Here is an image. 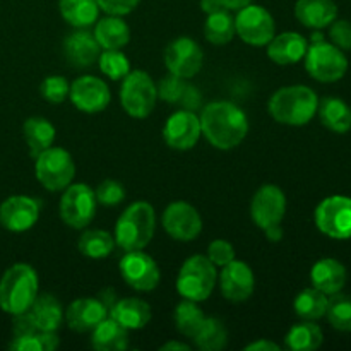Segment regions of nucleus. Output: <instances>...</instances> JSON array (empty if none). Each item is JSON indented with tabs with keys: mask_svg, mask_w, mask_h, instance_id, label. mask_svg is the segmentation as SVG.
<instances>
[{
	"mask_svg": "<svg viewBox=\"0 0 351 351\" xmlns=\"http://www.w3.org/2000/svg\"><path fill=\"white\" fill-rule=\"evenodd\" d=\"M202 136L213 147L230 151L240 146L249 134V119L239 105L232 101H213L199 115Z\"/></svg>",
	"mask_w": 351,
	"mask_h": 351,
	"instance_id": "1",
	"label": "nucleus"
},
{
	"mask_svg": "<svg viewBox=\"0 0 351 351\" xmlns=\"http://www.w3.org/2000/svg\"><path fill=\"white\" fill-rule=\"evenodd\" d=\"M319 98L314 89L304 84L280 88L267 103L269 115L278 123L302 127L311 122L317 113Z\"/></svg>",
	"mask_w": 351,
	"mask_h": 351,
	"instance_id": "2",
	"label": "nucleus"
},
{
	"mask_svg": "<svg viewBox=\"0 0 351 351\" xmlns=\"http://www.w3.org/2000/svg\"><path fill=\"white\" fill-rule=\"evenodd\" d=\"M156 230V213L146 201H137L130 204L120 215L115 225V245L123 252L129 250H144L154 237Z\"/></svg>",
	"mask_w": 351,
	"mask_h": 351,
	"instance_id": "3",
	"label": "nucleus"
},
{
	"mask_svg": "<svg viewBox=\"0 0 351 351\" xmlns=\"http://www.w3.org/2000/svg\"><path fill=\"white\" fill-rule=\"evenodd\" d=\"M38 274L33 266L17 263L0 278V308L9 315L27 312L38 297Z\"/></svg>",
	"mask_w": 351,
	"mask_h": 351,
	"instance_id": "4",
	"label": "nucleus"
},
{
	"mask_svg": "<svg viewBox=\"0 0 351 351\" xmlns=\"http://www.w3.org/2000/svg\"><path fill=\"white\" fill-rule=\"evenodd\" d=\"M218 273L216 266L206 256L195 254L182 264L177 276V291L182 298L192 302L208 300L215 291Z\"/></svg>",
	"mask_w": 351,
	"mask_h": 351,
	"instance_id": "5",
	"label": "nucleus"
},
{
	"mask_svg": "<svg viewBox=\"0 0 351 351\" xmlns=\"http://www.w3.org/2000/svg\"><path fill=\"white\" fill-rule=\"evenodd\" d=\"M304 58L308 75L319 82H338L348 72V58L345 51L331 41H311Z\"/></svg>",
	"mask_w": 351,
	"mask_h": 351,
	"instance_id": "6",
	"label": "nucleus"
},
{
	"mask_svg": "<svg viewBox=\"0 0 351 351\" xmlns=\"http://www.w3.org/2000/svg\"><path fill=\"white\" fill-rule=\"evenodd\" d=\"M158 88L153 77L144 71H130L122 79L120 103L132 119H146L156 106Z\"/></svg>",
	"mask_w": 351,
	"mask_h": 351,
	"instance_id": "7",
	"label": "nucleus"
},
{
	"mask_svg": "<svg viewBox=\"0 0 351 351\" xmlns=\"http://www.w3.org/2000/svg\"><path fill=\"white\" fill-rule=\"evenodd\" d=\"M34 175L47 191L60 192L74 180L75 163L69 151L51 146L34 158Z\"/></svg>",
	"mask_w": 351,
	"mask_h": 351,
	"instance_id": "8",
	"label": "nucleus"
},
{
	"mask_svg": "<svg viewBox=\"0 0 351 351\" xmlns=\"http://www.w3.org/2000/svg\"><path fill=\"white\" fill-rule=\"evenodd\" d=\"M314 221L319 232L329 239H351V197L336 194L322 199L315 208Z\"/></svg>",
	"mask_w": 351,
	"mask_h": 351,
	"instance_id": "9",
	"label": "nucleus"
},
{
	"mask_svg": "<svg viewBox=\"0 0 351 351\" xmlns=\"http://www.w3.org/2000/svg\"><path fill=\"white\" fill-rule=\"evenodd\" d=\"M96 195L89 185L86 184H71L64 189L62 194L60 213L62 221L74 230H82L91 225L96 215Z\"/></svg>",
	"mask_w": 351,
	"mask_h": 351,
	"instance_id": "10",
	"label": "nucleus"
},
{
	"mask_svg": "<svg viewBox=\"0 0 351 351\" xmlns=\"http://www.w3.org/2000/svg\"><path fill=\"white\" fill-rule=\"evenodd\" d=\"M235 31L237 36L247 45L266 47L276 34V24L266 7L249 3L237 12Z\"/></svg>",
	"mask_w": 351,
	"mask_h": 351,
	"instance_id": "11",
	"label": "nucleus"
},
{
	"mask_svg": "<svg viewBox=\"0 0 351 351\" xmlns=\"http://www.w3.org/2000/svg\"><path fill=\"white\" fill-rule=\"evenodd\" d=\"M120 274L136 291H151L160 285L161 273L156 261L143 250H129L120 259Z\"/></svg>",
	"mask_w": 351,
	"mask_h": 351,
	"instance_id": "12",
	"label": "nucleus"
},
{
	"mask_svg": "<svg viewBox=\"0 0 351 351\" xmlns=\"http://www.w3.org/2000/svg\"><path fill=\"white\" fill-rule=\"evenodd\" d=\"M202 60H204V53L197 41L187 36L173 40L165 50V65H167L168 72L184 81L201 72Z\"/></svg>",
	"mask_w": 351,
	"mask_h": 351,
	"instance_id": "13",
	"label": "nucleus"
},
{
	"mask_svg": "<svg viewBox=\"0 0 351 351\" xmlns=\"http://www.w3.org/2000/svg\"><path fill=\"white\" fill-rule=\"evenodd\" d=\"M285 215H287V195L278 185L266 184L254 194L250 202V218L261 230L281 225Z\"/></svg>",
	"mask_w": 351,
	"mask_h": 351,
	"instance_id": "14",
	"label": "nucleus"
},
{
	"mask_svg": "<svg viewBox=\"0 0 351 351\" xmlns=\"http://www.w3.org/2000/svg\"><path fill=\"white\" fill-rule=\"evenodd\" d=\"M163 228L178 242L195 240L202 232V218L197 209L185 201H175L163 213Z\"/></svg>",
	"mask_w": 351,
	"mask_h": 351,
	"instance_id": "15",
	"label": "nucleus"
},
{
	"mask_svg": "<svg viewBox=\"0 0 351 351\" xmlns=\"http://www.w3.org/2000/svg\"><path fill=\"white\" fill-rule=\"evenodd\" d=\"M202 136L201 120L192 110H178L171 113L163 127V139L171 149L189 151Z\"/></svg>",
	"mask_w": 351,
	"mask_h": 351,
	"instance_id": "16",
	"label": "nucleus"
},
{
	"mask_svg": "<svg viewBox=\"0 0 351 351\" xmlns=\"http://www.w3.org/2000/svg\"><path fill=\"white\" fill-rule=\"evenodd\" d=\"M72 105L84 113H99L110 105V88L96 75H82L71 84L69 91Z\"/></svg>",
	"mask_w": 351,
	"mask_h": 351,
	"instance_id": "17",
	"label": "nucleus"
},
{
	"mask_svg": "<svg viewBox=\"0 0 351 351\" xmlns=\"http://www.w3.org/2000/svg\"><path fill=\"white\" fill-rule=\"evenodd\" d=\"M40 218V204L29 195H10L0 204V225L12 233L33 228Z\"/></svg>",
	"mask_w": 351,
	"mask_h": 351,
	"instance_id": "18",
	"label": "nucleus"
},
{
	"mask_svg": "<svg viewBox=\"0 0 351 351\" xmlns=\"http://www.w3.org/2000/svg\"><path fill=\"white\" fill-rule=\"evenodd\" d=\"M219 288L226 300L230 302H245L252 297L256 290V276L250 266L242 261L233 259L226 266L221 267L218 276Z\"/></svg>",
	"mask_w": 351,
	"mask_h": 351,
	"instance_id": "19",
	"label": "nucleus"
},
{
	"mask_svg": "<svg viewBox=\"0 0 351 351\" xmlns=\"http://www.w3.org/2000/svg\"><path fill=\"white\" fill-rule=\"evenodd\" d=\"M110 308L105 302L98 298H77L64 312L65 322L75 332L93 331L105 317H108Z\"/></svg>",
	"mask_w": 351,
	"mask_h": 351,
	"instance_id": "20",
	"label": "nucleus"
},
{
	"mask_svg": "<svg viewBox=\"0 0 351 351\" xmlns=\"http://www.w3.org/2000/svg\"><path fill=\"white\" fill-rule=\"evenodd\" d=\"M101 47L96 41L95 34L77 27V31L69 34L64 41V57L69 64L75 69L91 67L95 62H98Z\"/></svg>",
	"mask_w": 351,
	"mask_h": 351,
	"instance_id": "21",
	"label": "nucleus"
},
{
	"mask_svg": "<svg viewBox=\"0 0 351 351\" xmlns=\"http://www.w3.org/2000/svg\"><path fill=\"white\" fill-rule=\"evenodd\" d=\"M267 57L278 65H293L305 57L308 41L305 36L295 31L274 34L273 40L266 45Z\"/></svg>",
	"mask_w": 351,
	"mask_h": 351,
	"instance_id": "22",
	"label": "nucleus"
},
{
	"mask_svg": "<svg viewBox=\"0 0 351 351\" xmlns=\"http://www.w3.org/2000/svg\"><path fill=\"white\" fill-rule=\"evenodd\" d=\"M346 267L332 257H324L319 259L311 269L312 287L317 288L319 291L329 295H335L341 291L346 285Z\"/></svg>",
	"mask_w": 351,
	"mask_h": 351,
	"instance_id": "23",
	"label": "nucleus"
},
{
	"mask_svg": "<svg viewBox=\"0 0 351 351\" xmlns=\"http://www.w3.org/2000/svg\"><path fill=\"white\" fill-rule=\"evenodd\" d=\"M295 17L311 29H324L338 19V5L335 0H297Z\"/></svg>",
	"mask_w": 351,
	"mask_h": 351,
	"instance_id": "24",
	"label": "nucleus"
},
{
	"mask_svg": "<svg viewBox=\"0 0 351 351\" xmlns=\"http://www.w3.org/2000/svg\"><path fill=\"white\" fill-rule=\"evenodd\" d=\"M91 332V345L98 351H123L129 346V329L110 314Z\"/></svg>",
	"mask_w": 351,
	"mask_h": 351,
	"instance_id": "25",
	"label": "nucleus"
},
{
	"mask_svg": "<svg viewBox=\"0 0 351 351\" xmlns=\"http://www.w3.org/2000/svg\"><path fill=\"white\" fill-rule=\"evenodd\" d=\"M110 315L129 331H137L151 321V307L141 298H122L110 308Z\"/></svg>",
	"mask_w": 351,
	"mask_h": 351,
	"instance_id": "26",
	"label": "nucleus"
},
{
	"mask_svg": "<svg viewBox=\"0 0 351 351\" xmlns=\"http://www.w3.org/2000/svg\"><path fill=\"white\" fill-rule=\"evenodd\" d=\"M93 34L101 50H120L130 41L129 24L120 16H106L96 21Z\"/></svg>",
	"mask_w": 351,
	"mask_h": 351,
	"instance_id": "27",
	"label": "nucleus"
},
{
	"mask_svg": "<svg viewBox=\"0 0 351 351\" xmlns=\"http://www.w3.org/2000/svg\"><path fill=\"white\" fill-rule=\"evenodd\" d=\"M319 119L322 125L335 134H346L351 129V108L341 98L319 99L317 106Z\"/></svg>",
	"mask_w": 351,
	"mask_h": 351,
	"instance_id": "28",
	"label": "nucleus"
},
{
	"mask_svg": "<svg viewBox=\"0 0 351 351\" xmlns=\"http://www.w3.org/2000/svg\"><path fill=\"white\" fill-rule=\"evenodd\" d=\"M23 136L29 147L31 158H36L45 149L53 146L55 143V127L43 117H29L23 125Z\"/></svg>",
	"mask_w": 351,
	"mask_h": 351,
	"instance_id": "29",
	"label": "nucleus"
},
{
	"mask_svg": "<svg viewBox=\"0 0 351 351\" xmlns=\"http://www.w3.org/2000/svg\"><path fill=\"white\" fill-rule=\"evenodd\" d=\"M38 331H55L64 322V308L53 295H38L29 308Z\"/></svg>",
	"mask_w": 351,
	"mask_h": 351,
	"instance_id": "30",
	"label": "nucleus"
},
{
	"mask_svg": "<svg viewBox=\"0 0 351 351\" xmlns=\"http://www.w3.org/2000/svg\"><path fill=\"white\" fill-rule=\"evenodd\" d=\"M60 16L74 27H88L98 21L99 7L96 0H58Z\"/></svg>",
	"mask_w": 351,
	"mask_h": 351,
	"instance_id": "31",
	"label": "nucleus"
},
{
	"mask_svg": "<svg viewBox=\"0 0 351 351\" xmlns=\"http://www.w3.org/2000/svg\"><path fill=\"white\" fill-rule=\"evenodd\" d=\"M322 341H324L322 329L314 324V321H304L291 326L285 338V343L291 351H314L321 348Z\"/></svg>",
	"mask_w": 351,
	"mask_h": 351,
	"instance_id": "32",
	"label": "nucleus"
},
{
	"mask_svg": "<svg viewBox=\"0 0 351 351\" xmlns=\"http://www.w3.org/2000/svg\"><path fill=\"white\" fill-rule=\"evenodd\" d=\"M328 298V295L319 291L317 288H305L293 300L295 314L304 321H319L326 315Z\"/></svg>",
	"mask_w": 351,
	"mask_h": 351,
	"instance_id": "33",
	"label": "nucleus"
},
{
	"mask_svg": "<svg viewBox=\"0 0 351 351\" xmlns=\"http://www.w3.org/2000/svg\"><path fill=\"white\" fill-rule=\"evenodd\" d=\"M235 17L228 9L209 14L204 24V36L213 45H226L235 38Z\"/></svg>",
	"mask_w": 351,
	"mask_h": 351,
	"instance_id": "34",
	"label": "nucleus"
},
{
	"mask_svg": "<svg viewBox=\"0 0 351 351\" xmlns=\"http://www.w3.org/2000/svg\"><path fill=\"white\" fill-rule=\"evenodd\" d=\"M77 249L88 259H105L115 249V239L105 230H86L79 237Z\"/></svg>",
	"mask_w": 351,
	"mask_h": 351,
	"instance_id": "35",
	"label": "nucleus"
},
{
	"mask_svg": "<svg viewBox=\"0 0 351 351\" xmlns=\"http://www.w3.org/2000/svg\"><path fill=\"white\" fill-rule=\"evenodd\" d=\"M192 339L202 351H221L228 343V331L219 319L206 317Z\"/></svg>",
	"mask_w": 351,
	"mask_h": 351,
	"instance_id": "36",
	"label": "nucleus"
},
{
	"mask_svg": "<svg viewBox=\"0 0 351 351\" xmlns=\"http://www.w3.org/2000/svg\"><path fill=\"white\" fill-rule=\"evenodd\" d=\"M329 324L341 332H351V297L350 295L338 293L329 295L326 315Z\"/></svg>",
	"mask_w": 351,
	"mask_h": 351,
	"instance_id": "37",
	"label": "nucleus"
},
{
	"mask_svg": "<svg viewBox=\"0 0 351 351\" xmlns=\"http://www.w3.org/2000/svg\"><path fill=\"white\" fill-rule=\"evenodd\" d=\"M175 326H177L178 331L182 332L187 338H194V335L197 332V329L201 328V324L204 322L206 315L204 312L199 308L197 302L185 300L180 302L175 308Z\"/></svg>",
	"mask_w": 351,
	"mask_h": 351,
	"instance_id": "38",
	"label": "nucleus"
},
{
	"mask_svg": "<svg viewBox=\"0 0 351 351\" xmlns=\"http://www.w3.org/2000/svg\"><path fill=\"white\" fill-rule=\"evenodd\" d=\"M60 345L57 332L55 331H38L26 336H14L12 343L9 345L14 351H53Z\"/></svg>",
	"mask_w": 351,
	"mask_h": 351,
	"instance_id": "39",
	"label": "nucleus"
},
{
	"mask_svg": "<svg viewBox=\"0 0 351 351\" xmlns=\"http://www.w3.org/2000/svg\"><path fill=\"white\" fill-rule=\"evenodd\" d=\"M99 69L112 81H122L130 72V62L120 50H103L98 58Z\"/></svg>",
	"mask_w": 351,
	"mask_h": 351,
	"instance_id": "40",
	"label": "nucleus"
},
{
	"mask_svg": "<svg viewBox=\"0 0 351 351\" xmlns=\"http://www.w3.org/2000/svg\"><path fill=\"white\" fill-rule=\"evenodd\" d=\"M69 91H71V84L62 75H48L40 84L41 96L48 103H53V105L64 103L69 98Z\"/></svg>",
	"mask_w": 351,
	"mask_h": 351,
	"instance_id": "41",
	"label": "nucleus"
},
{
	"mask_svg": "<svg viewBox=\"0 0 351 351\" xmlns=\"http://www.w3.org/2000/svg\"><path fill=\"white\" fill-rule=\"evenodd\" d=\"M96 201L103 206H117L125 199V189L117 180H103L95 191Z\"/></svg>",
	"mask_w": 351,
	"mask_h": 351,
	"instance_id": "42",
	"label": "nucleus"
},
{
	"mask_svg": "<svg viewBox=\"0 0 351 351\" xmlns=\"http://www.w3.org/2000/svg\"><path fill=\"white\" fill-rule=\"evenodd\" d=\"M156 88H158V96H161L165 101H170V103L184 99L185 91H187V86L184 84V79L175 77V75L171 74H168L167 77L160 82V86H156Z\"/></svg>",
	"mask_w": 351,
	"mask_h": 351,
	"instance_id": "43",
	"label": "nucleus"
},
{
	"mask_svg": "<svg viewBox=\"0 0 351 351\" xmlns=\"http://www.w3.org/2000/svg\"><path fill=\"white\" fill-rule=\"evenodd\" d=\"M206 257H208L215 266L223 267L235 259V249H233V245L228 242V240H223V239L213 240V242L209 243L208 256Z\"/></svg>",
	"mask_w": 351,
	"mask_h": 351,
	"instance_id": "44",
	"label": "nucleus"
},
{
	"mask_svg": "<svg viewBox=\"0 0 351 351\" xmlns=\"http://www.w3.org/2000/svg\"><path fill=\"white\" fill-rule=\"evenodd\" d=\"M329 40L343 51L351 50V23L346 19H335L329 24Z\"/></svg>",
	"mask_w": 351,
	"mask_h": 351,
	"instance_id": "45",
	"label": "nucleus"
},
{
	"mask_svg": "<svg viewBox=\"0 0 351 351\" xmlns=\"http://www.w3.org/2000/svg\"><path fill=\"white\" fill-rule=\"evenodd\" d=\"M99 10H105L108 16H127L137 9L141 0H96Z\"/></svg>",
	"mask_w": 351,
	"mask_h": 351,
	"instance_id": "46",
	"label": "nucleus"
},
{
	"mask_svg": "<svg viewBox=\"0 0 351 351\" xmlns=\"http://www.w3.org/2000/svg\"><path fill=\"white\" fill-rule=\"evenodd\" d=\"M14 317V326L12 331L14 336H26V335H33V332H38L36 324L33 321V315L31 312H23V314L12 315Z\"/></svg>",
	"mask_w": 351,
	"mask_h": 351,
	"instance_id": "47",
	"label": "nucleus"
},
{
	"mask_svg": "<svg viewBox=\"0 0 351 351\" xmlns=\"http://www.w3.org/2000/svg\"><path fill=\"white\" fill-rule=\"evenodd\" d=\"M281 346L276 343L269 341V339H257V341L250 343L245 346V351H280Z\"/></svg>",
	"mask_w": 351,
	"mask_h": 351,
	"instance_id": "48",
	"label": "nucleus"
},
{
	"mask_svg": "<svg viewBox=\"0 0 351 351\" xmlns=\"http://www.w3.org/2000/svg\"><path fill=\"white\" fill-rule=\"evenodd\" d=\"M201 9L202 12H206L209 16V14L225 9V5L221 3V0H201Z\"/></svg>",
	"mask_w": 351,
	"mask_h": 351,
	"instance_id": "49",
	"label": "nucleus"
},
{
	"mask_svg": "<svg viewBox=\"0 0 351 351\" xmlns=\"http://www.w3.org/2000/svg\"><path fill=\"white\" fill-rule=\"evenodd\" d=\"M264 233H266L267 240L273 243L280 242L281 239H283V228H281V225H274V226H269V228L264 230Z\"/></svg>",
	"mask_w": 351,
	"mask_h": 351,
	"instance_id": "50",
	"label": "nucleus"
},
{
	"mask_svg": "<svg viewBox=\"0 0 351 351\" xmlns=\"http://www.w3.org/2000/svg\"><path fill=\"white\" fill-rule=\"evenodd\" d=\"M254 0H221V3L225 5V9L228 10H240L242 7L249 5Z\"/></svg>",
	"mask_w": 351,
	"mask_h": 351,
	"instance_id": "51",
	"label": "nucleus"
},
{
	"mask_svg": "<svg viewBox=\"0 0 351 351\" xmlns=\"http://www.w3.org/2000/svg\"><path fill=\"white\" fill-rule=\"evenodd\" d=\"M160 350H163V351H191V346L185 345V343L168 341V343H165Z\"/></svg>",
	"mask_w": 351,
	"mask_h": 351,
	"instance_id": "52",
	"label": "nucleus"
}]
</instances>
